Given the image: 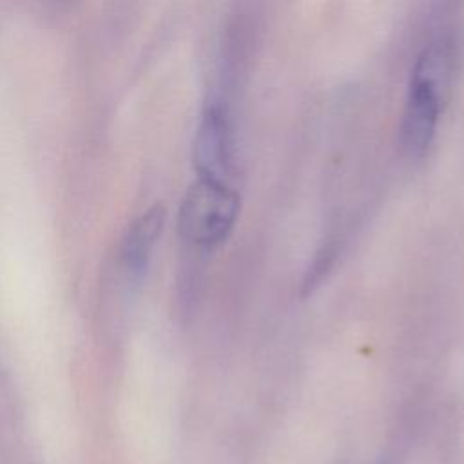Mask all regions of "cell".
I'll return each mask as SVG.
<instances>
[{"label": "cell", "instance_id": "obj_4", "mask_svg": "<svg viewBox=\"0 0 464 464\" xmlns=\"http://www.w3.org/2000/svg\"><path fill=\"white\" fill-rule=\"evenodd\" d=\"M163 223L165 208L158 203L141 212L129 225L120 248V261L129 277H140L145 272L154 245L161 236Z\"/></svg>", "mask_w": 464, "mask_h": 464}, {"label": "cell", "instance_id": "obj_3", "mask_svg": "<svg viewBox=\"0 0 464 464\" xmlns=\"http://www.w3.org/2000/svg\"><path fill=\"white\" fill-rule=\"evenodd\" d=\"M230 163V132L219 105H208L194 138V165L199 178L223 179ZM225 181V179H223Z\"/></svg>", "mask_w": 464, "mask_h": 464}, {"label": "cell", "instance_id": "obj_1", "mask_svg": "<svg viewBox=\"0 0 464 464\" xmlns=\"http://www.w3.org/2000/svg\"><path fill=\"white\" fill-rule=\"evenodd\" d=\"M239 196L223 181L199 178L187 188L179 212V236L196 246L219 245L236 225Z\"/></svg>", "mask_w": 464, "mask_h": 464}, {"label": "cell", "instance_id": "obj_2", "mask_svg": "<svg viewBox=\"0 0 464 464\" xmlns=\"http://www.w3.org/2000/svg\"><path fill=\"white\" fill-rule=\"evenodd\" d=\"M442 85L444 82L413 67L401 121L402 147L413 158L422 156L433 141L442 105Z\"/></svg>", "mask_w": 464, "mask_h": 464}]
</instances>
